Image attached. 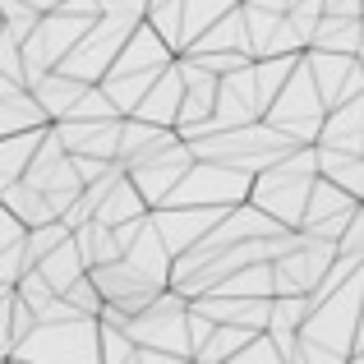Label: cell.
Wrapping results in <instances>:
<instances>
[{"label":"cell","instance_id":"1","mask_svg":"<svg viewBox=\"0 0 364 364\" xmlns=\"http://www.w3.org/2000/svg\"><path fill=\"white\" fill-rule=\"evenodd\" d=\"M176 60H180V51L148 23V18H143V23L134 28V37L124 42V51L116 55L111 74L102 79V88H107L111 102H116L120 116H134V111L143 107V97L157 88V79H161V74H166Z\"/></svg>","mask_w":364,"mask_h":364},{"label":"cell","instance_id":"2","mask_svg":"<svg viewBox=\"0 0 364 364\" xmlns=\"http://www.w3.org/2000/svg\"><path fill=\"white\" fill-rule=\"evenodd\" d=\"M318 143H304V148L286 152L282 161L254 176V194L249 203H258L272 222H282L286 231H300L304 226V208H309V194H314V180H318Z\"/></svg>","mask_w":364,"mask_h":364},{"label":"cell","instance_id":"3","mask_svg":"<svg viewBox=\"0 0 364 364\" xmlns=\"http://www.w3.org/2000/svg\"><path fill=\"white\" fill-rule=\"evenodd\" d=\"M5 360H18V364H102V318H88V314L46 318Z\"/></svg>","mask_w":364,"mask_h":364},{"label":"cell","instance_id":"4","mask_svg":"<svg viewBox=\"0 0 364 364\" xmlns=\"http://www.w3.org/2000/svg\"><path fill=\"white\" fill-rule=\"evenodd\" d=\"M328 102H323V92H318V83H314V74H309V65H295V74H291V83L282 88V97L267 107V124L272 129H282V134H291L295 143H318V134H323V124H328Z\"/></svg>","mask_w":364,"mask_h":364},{"label":"cell","instance_id":"5","mask_svg":"<svg viewBox=\"0 0 364 364\" xmlns=\"http://www.w3.org/2000/svg\"><path fill=\"white\" fill-rule=\"evenodd\" d=\"M134 28H139V18H124V14H102L97 23L83 33V42L74 46L70 55H65L60 70L74 74V79L83 83H102L111 74V65H116V55L124 51V42L134 37Z\"/></svg>","mask_w":364,"mask_h":364},{"label":"cell","instance_id":"6","mask_svg":"<svg viewBox=\"0 0 364 364\" xmlns=\"http://www.w3.org/2000/svg\"><path fill=\"white\" fill-rule=\"evenodd\" d=\"M364 198H355L350 189H341L337 180L318 176L314 180V194H309V208H304V235H314V240H332L341 245V235L350 231V222H355Z\"/></svg>","mask_w":364,"mask_h":364},{"label":"cell","instance_id":"7","mask_svg":"<svg viewBox=\"0 0 364 364\" xmlns=\"http://www.w3.org/2000/svg\"><path fill=\"white\" fill-rule=\"evenodd\" d=\"M314 83H318L323 102L341 107V102L364 97V55H341V51H304Z\"/></svg>","mask_w":364,"mask_h":364},{"label":"cell","instance_id":"8","mask_svg":"<svg viewBox=\"0 0 364 364\" xmlns=\"http://www.w3.org/2000/svg\"><path fill=\"white\" fill-rule=\"evenodd\" d=\"M0 92H5V102H0V134H28V129H51V111L42 107V97H37L28 83H9L0 79Z\"/></svg>","mask_w":364,"mask_h":364},{"label":"cell","instance_id":"9","mask_svg":"<svg viewBox=\"0 0 364 364\" xmlns=\"http://www.w3.org/2000/svg\"><path fill=\"white\" fill-rule=\"evenodd\" d=\"M318 148L364 157V97L341 102V107L328 111V124H323V134H318Z\"/></svg>","mask_w":364,"mask_h":364},{"label":"cell","instance_id":"10","mask_svg":"<svg viewBox=\"0 0 364 364\" xmlns=\"http://www.w3.org/2000/svg\"><path fill=\"white\" fill-rule=\"evenodd\" d=\"M88 88H92V83L74 79V74H65V70H51V74H42V79L33 83V92L42 97V107L51 111V120H55V124L74 116V107L88 97Z\"/></svg>","mask_w":364,"mask_h":364},{"label":"cell","instance_id":"11","mask_svg":"<svg viewBox=\"0 0 364 364\" xmlns=\"http://www.w3.org/2000/svg\"><path fill=\"white\" fill-rule=\"evenodd\" d=\"M46 134L51 129H28V134H5L0 139V166H5V189L18 185V180H28V171H33L37 152H42Z\"/></svg>","mask_w":364,"mask_h":364},{"label":"cell","instance_id":"12","mask_svg":"<svg viewBox=\"0 0 364 364\" xmlns=\"http://www.w3.org/2000/svg\"><path fill=\"white\" fill-rule=\"evenodd\" d=\"M5 208L14 217H23L28 226H46V222H60V208L51 203V194H42L37 185H28V180H18V185L5 189Z\"/></svg>","mask_w":364,"mask_h":364},{"label":"cell","instance_id":"13","mask_svg":"<svg viewBox=\"0 0 364 364\" xmlns=\"http://www.w3.org/2000/svg\"><path fill=\"white\" fill-rule=\"evenodd\" d=\"M245 0H185V51L208 33L213 23H222L226 14H235Z\"/></svg>","mask_w":364,"mask_h":364},{"label":"cell","instance_id":"14","mask_svg":"<svg viewBox=\"0 0 364 364\" xmlns=\"http://www.w3.org/2000/svg\"><path fill=\"white\" fill-rule=\"evenodd\" d=\"M148 23L185 55V0H152L148 5Z\"/></svg>","mask_w":364,"mask_h":364},{"label":"cell","instance_id":"15","mask_svg":"<svg viewBox=\"0 0 364 364\" xmlns=\"http://www.w3.org/2000/svg\"><path fill=\"white\" fill-rule=\"evenodd\" d=\"M0 5H5V37L23 46L28 37L37 33V23H42V9L23 5V0H0Z\"/></svg>","mask_w":364,"mask_h":364},{"label":"cell","instance_id":"16","mask_svg":"<svg viewBox=\"0 0 364 364\" xmlns=\"http://www.w3.org/2000/svg\"><path fill=\"white\" fill-rule=\"evenodd\" d=\"M231 364H291V360H286V355H282V346H277V341L263 332V337H254Z\"/></svg>","mask_w":364,"mask_h":364},{"label":"cell","instance_id":"17","mask_svg":"<svg viewBox=\"0 0 364 364\" xmlns=\"http://www.w3.org/2000/svg\"><path fill=\"white\" fill-rule=\"evenodd\" d=\"M328 14H341V18H364V0H323Z\"/></svg>","mask_w":364,"mask_h":364},{"label":"cell","instance_id":"18","mask_svg":"<svg viewBox=\"0 0 364 364\" xmlns=\"http://www.w3.org/2000/svg\"><path fill=\"white\" fill-rule=\"evenodd\" d=\"M23 5H33V9H42V14H51V9H60L65 0H23Z\"/></svg>","mask_w":364,"mask_h":364},{"label":"cell","instance_id":"19","mask_svg":"<svg viewBox=\"0 0 364 364\" xmlns=\"http://www.w3.org/2000/svg\"><path fill=\"white\" fill-rule=\"evenodd\" d=\"M350 364H364V350H360V355H350Z\"/></svg>","mask_w":364,"mask_h":364},{"label":"cell","instance_id":"20","mask_svg":"<svg viewBox=\"0 0 364 364\" xmlns=\"http://www.w3.org/2000/svg\"><path fill=\"white\" fill-rule=\"evenodd\" d=\"M14 364H18V360H14Z\"/></svg>","mask_w":364,"mask_h":364}]
</instances>
